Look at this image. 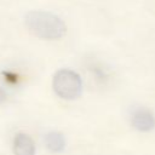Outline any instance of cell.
Wrapping results in <instances>:
<instances>
[{"mask_svg":"<svg viewBox=\"0 0 155 155\" xmlns=\"http://www.w3.org/2000/svg\"><path fill=\"white\" fill-rule=\"evenodd\" d=\"M25 25L35 36L56 40L65 34L64 22L53 13L46 11H30L25 16Z\"/></svg>","mask_w":155,"mask_h":155,"instance_id":"cell-1","label":"cell"},{"mask_svg":"<svg viewBox=\"0 0 155 155\" xmlns=\"http://www.w3.org/2000/svg\"><path fill=\"white\" fill-rule=\"evenodd\" d=\"M53 90L63 99H75L81 94L82 81L79 74L70 69H61L53 76Z\"/></svg>","mask_w":155,"mask_h":155,"instance_id":"cell-2","label":"cell"},{"mask_svg":"<svg viewBox=\"0 0 155 155\" xmlns=\"http://www.w3.org/2000/svg\"><path fill=\"white\" fill-rule=\"evenodd\" d=\"M131 124L137 131L149 132L155 127V117L150 110L139 107L132 111Z\"/></svg>","mask_w":155,"mask_h":155,"instance_id":"cell-3","label":"cell"},{"mask_svg":"<svg viewBox=\"0 0 155 155\" xmlns=\"http://www.w3.org/2000/svg\"><path fill=\"white\" fill-rule=\"evenodd\" d=\"M15 155H35L34 140L25 133H17L13 139Z\"/></svg>","mask_w":155,"mask_h":155,"instance_id":"cell-4","label":"cell"},{"mask_svg":"<svg viewBox=\"0 0 155 155\" xmlns=\"http://www.w3.org/2000/svg\"><path fill=\"white\" fill-rule=\"evenodd\" d=\"M46 148L52 153H61L65 148V138L61 132H48L45 134L44 138Z\"/></svg>","mask_w":155,"mask_h":155,"instance_id":"cell-5","label":"cell"}]
</instances>
